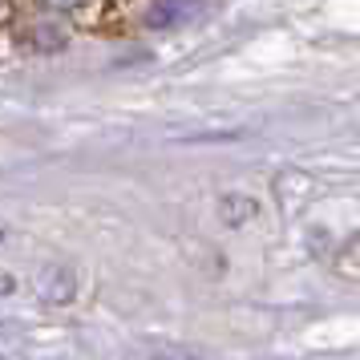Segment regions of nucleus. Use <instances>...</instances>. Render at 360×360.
I'll use <instances>...</instances> for the list:
<instances>
[{
  "mask_svg": "<svg viewBox=\"0 0 360 360\" xmlns=\"http://www.w3.org/2000/svg\"><path fill=\"white\" fill-rule=\"evenodd\" d=\"M37 292H41V300H49V304H69L73 300V279H69V271L45 267L41 279H37Z\"/></svg>",
  "mask_w": 360,
  "mask_h": 360,
  "instance_id": "1",
  "label": "nucleus"
},
{
  "mask_svg": "<svg viewBox=\"0 0 360 360\" xmlns=\"http://www.w3.org/2000/svg\"><path fill=\"white\" fill-rule=\"evenodd\" d=\"M336 267H340L344 276H360V235H356V239H348V243L340 247Z\"/></svg>",
  "mask_w": 360,
  "mask_h": 360,
  "instance_id": "2",
  "label": "nucleus"
},
{
  "mask_svg": "<svg viewBox=\"0 0 360 360\" xmlns=\"http://www.w3.org/2000/svg\"><path fill=\"white\" fill-rule=\"evenodd\" d=\"M45 8H53V13H73V8H85L89 0H41Z\"/></svg>",
  "mask_w": 360,
  "mask_h": 360,
  "instance_id": "3",
  "label": "nucleus"
},
{
  "mask_svg": "<svg viewBox=\"0 0 360 360\" xmlns=\"http://www.w3.org/2000/svg\"><path fill=\"white\" fill-rule=\"evenodd\" d=\"M0 292H13V279L8 276H0Z\"/></svg>",
  "mask_w": 360,
  "mask_h": 360,
  "instance_id": "4",
  "label": "nucleus"
}]
</instances>
